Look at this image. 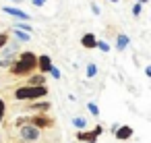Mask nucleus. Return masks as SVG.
<instances>
[{
	"mask_svg": "<svg viewBox=\"0 0 151 143\" xmlns=\"http://www.w3.org/2000/svg\"><path fill=\"white\" fill-rule=\"evenodd\" d=\"M6 44H9V33H6V31H2V33H0V50H2Z\"/></svg>",
	"mask_w": 151,
	"mask_h": 143,
	"instance_id": "aec40b11",
	"label": "nucleus"
},
{
	"mask_svg": "<svg viewBox=\"0 0 151 143\" xmlns=\"http://www.w3.org/2000/svg\"><path fill=\"white\" fill-rule=\"evenodd\" d=\"M31 4H33V6H44L46 0H31Z\"/></svg>",
	"mask_w": 151,
	"mask_h": 143,
	"instance_id": "b1692460",
	"label": "nucleus"
},
{
	"mask_svg": "<svg viewBox=\"0 0 151 143\" xmlns=\"http://www.w3.org/2000/svg\"><path fill=\"white\" fill-rule=\"evenodd\" d=\"M48 95V87L42 85V87H33V85H23V87H17L15 89V100H31V102H37L40 98H46Z\"/></svg>",
	"mask_w": 151,
	"mask_h": 143,
	"instance_id": "f03ea898",
	"label": "nucleus"
},
{
	"mask_svg": "<svg viewBox=\"0 0 151 143\" xmlns=\"http://www.w3.org/2000/svg\"><path fill=\"white\" fill-rule=\"evenodd\" d=\"M89 143H95V141H89Z\"/></svg>",
	"mask_w": 151,
	"mask_h": 143,
	"instance_id": "cd10ccee",
	"label": "nucleus"
},
{
	"mask_svg": "<svg viewBox=\"0 0 151 143\" xmlns=\"http://www.w3.org/2000/svg\"><path fill=\"white\" fill-rule=\"evenodd\" d=\"M13 29H19V31H25V33H31V25H29V23H21V21L13 23Z\"/></svg>",
	"mask_w": 151,
	"mask_h": 143,
	"instance_id": "2eb2a0df",
	"label": "nucleus"
},
{
	"mask_svg": "<svg viewBox=\"0 0 151 143\" xmlns=\"http://www.w3.org/2000/svg\"><path fill=\"white\" fill-rule=\"evenodd\" d=\"M141 13H143V4H139V2H137V4L132 6V17H139Z\"/></svg>",
	"mask_w": 151,
	"mask_h": 143,
	"instance_id": "4be33fe9",
	"label": "nucleus"
},
{
	"mask_svg": "<svg viewBox=\"0 0 151 143\" xmlns=\"http://www.w3.org/2000/svg\"><path fill=\"white\" fill-rule=\"evenodd\" d=\"M13 33L19 42H29L31 40V33H25V31H19V29H13Z\"/></svg>",
	"mask_w": 151,
	"mask_h": 143,
	"instance_id": "dca6fc26",
	"label": "nucleus"
},
{
	"mask_svg": "<svg viewBox=\"0 0 151 143\" xmlns=\"http://www.w3.org/2000/svg\"><path fill=\"white\" fill-rule=\"evenodd\" d=\"M4 116H6V102L0 98V122L4 120Z\"/></svg>",
	"mask_w": 151,
	"mask_h": 143,
	"instance_id": "a211bd4d",
	"label": "nucleus"
},
{
	"mask_svg": "<svg viewBox=\"0 0 151 143\" xmlns=\"http://www.w3.org/2000/svg\"><path fill=\"white\" fill-rule=\"evenodd\" d=\"M91 13H93V15H99V13H101V11H99V6H97L95 2L91 4Z\"/></svg>",
	"mask_w": 151,
	"mask_h": 143,
	"instance_id": "5701e85b",
	"label": "nucleus"
},
{
	"mask_svg": "<svg viewBox=\"0 0 151 143\" xmlns=\"http://www.w3.org/2000/svg\"><path fill=\"white\" fill-rule=\"evenodd\" d=\"M73 126H75L77 131H87V118H83V116L73 118Z\"/></svg>",
	"mask_w": 151,
	"mask_h": 143,
	"instance_id": "ddd939ff",
	"label": "nucleus"
},
{
	"mask_svg": "<svg viewBox=\"0 0 151 143\" xmlns=\"http://www.w3.org/2000/svg\"><path fill=\"white\" fill-rule=\"evenodd\" d=\"M17 2H21V0H17Z\"/></svg>",
	"mask_w": 151,
	"mask_h": 143,
	"instance_id": "c85d7f7f",
	"label": "nucleus"
},
{
	"mask_svg": "<svg viewBox=\"0 0 151 143\" xmlns=\"http://www.w3.org/2000/svg\"><path fill=\"white\" fill-rule=\"evenodd\" d=\"M19 137L23 139V141H27V143H35V141H40L42 139V131L37 129V126H33V124H21L19 126Z\"/></svg>",
	"mask_w": 151,
	"mask_h": 143,
	"instance_id": "7ed1b4c3",
	"label": "nucleus"
},
{
	"mask_svg": "<svg viewBox=\"0 0 151 143\" xmlns=\"http://www.w3.org/2000/svg\"><path fill=\"white\" fill-rule=\"evenodd\" d=\"M37 69V54L35 52H21L15 56L13 64L9 66V73L13 77H29L33 75V71Z\"/></svg>",
	"mask_w": 151,
	"mask_h": 143,
	"instance_id": "f257e3e1",
	"label": "nucleus"
},
{
	"mask_svg": "<svg viewBox=\"0 0 151 143\" xmlns=\"http://www.w3.org/2000/svg\"><path fill=\"white\" fill-rule=\"evenodd\" d=\"M132 133H134V131H132L128 124H120V126L116 129V133H114V135H116V139H118V141H128V139L132 137Z\"/></svg>",
	"mask_w": 151,
	"mask_h": 143,
	"instance_id": "6e6552de",
	"label": "nucleus"
},
{
	"mask_svg": "<svg viewBox=\"0 0 151 143\" xmlns=\"http://www.w3.org/2000/svg\"><path fill=\"white\" fill-rule=\"evenodd\" d=\"M145 75H147V77H151V64H149V66H145Z\"/></svg>",
	"mask_w": 151,
	"mask_h": 143,
	"instance_id": "393cba45",
	"label": "nucleus"
},
{
	"mask_svg": "<svg viewBox=\"0 0 151 143\" xmlns=\"http://www.w3.org/2000/svg\"><path fill=\"white\" fill-rule=\"evenodd\" d=\"M128 44H130V38H128L126 33H120V35L116 38V50H118V52L126 50V48H128Z\"/></svg>",
	"mask_w": 151,
	"mask_h": 143,
	"instance_id": "9d476101",
	"label": "nucleus"
},
{
	"mask_svg": "<svg viewBox=\"0 0 151 143\" xmlns=\"http://www.w3.org/2000/svg\"><path fill=\"white\" fill-rule=\"evenodd\" d=\"M29 110H33V112H37V114H40V112H48V110H50V104L37 100V102H33V104L29 106Z\"/></svg>",
	"mask_w": 151,
	"mask_h": 143,
	"instance_id": "f8f14e48",
	"label": "nucleus"
},
{
	"mask_svg": "<svg viewBox=\"0 0 151 143\" xmlns=\"http://www.w3.org/2000/svg\"><path fill=\"white\" fill-rule=\"evenodd\" d=\"M97 48H99L101 52H110V44H108L106 40H97Z\"/></svg>",
	"mask_w": 151,
	"mask_h": 143,
	"instance_id": "6ab92c4d",
	"label": "nucleus"
},
{
	"mask_svg": "<svg viewBox=\"0 0 151 143\" xmlns=\"http://www.w3.org/2000/svg\"><path fill=\"white\" fill-rule=\"evenodd\" d=\"M52 118H48V116H44V114H33L31 118H29V124H33V126H37L40 131L42 129H46V126H52Z\"/></svg>",
	"mask_w": 151,
	"mask_h": 143,
	"instance_id": "423d86ee",
	"label": "nucleus"
},
{
	"mask_svg": "<svg viewBox=\"0 0 151 143\" xmlns=\"http://www.w3.org/2000/svg\"><path fill=\"white\" fill-rule=\"evenodd\" d=\"M110 2H118V0H110Z\"/></svg>",
	"mask_w": 151,
	"mask_h": 143,
	"instance_id": "bb28decb",
	"label": "nucleus"
},
{
	"mask_svg": "<svg viewBox=\"0 0 151 143\" xmlns=\"http://www.w3.org/2000/svg\"><path fill=\"white\" fill-rule=\"evenodd\" d=\"M87 108H89V112H91L95 118L99 116V108H97V104H95V102H89V104H87Z\"/></svg>",
	"mask_w": 151,
	"mask_h": 143,
	"instance_id": "f3484780",
	"label": "nucleus"
},
{
	"mask_svg": "<svg viewBox=\"0 0 151 143\" xmlns=\"http://www.w3.org/2000/svg\"><path fill=\"white\" fill-rule=\"evenodd\" d=\"M101 131H104V126H101V124H97L93 131H79V133H77V139H79V141H83V143L97 141V137L101 135Z\"/></svg>",
	"mask_w": 151,
	"mask_h": 143,
	"instance_id": "20e7f679",
	"label": "nucleus"
},
{
	"mask_svg": "<svg viewBox=\"0 0 151 143\" xmlns=\"http://www.w3.org/2000/svg\"><path fill=\"white\" fill-rule=\"evenodd\" d=\"M137 2H139V4H147V2H149V0H137Z\"/></svg>",
	"mask_w": 151,
	"mask_h": 143,
	"instance_id": "a878e982",
	"label": "nucleus"
},
{
	"mask_svg": "<svg viewBox=\"0 0 151 143\" xmlns=\"http://www.w3.org/2000/svg\"><path fill=\"white\" fill-rule=\"evenodd\" d=\"M50 75H52V77H54L56 81H58V79L62 77V73H60V69H58V66H52V69H50Z\"/></svg>",
	"mask_w": 151,
	"mask_h": 143,
	"instance_id": "412c9836",
	"label": "nucleus"
},
{
	"mask_svg": "<svg viewBox=\"0 0 151 143\" xmlns=\"http://www.w3.org/2000/svg\"><path fill=\"white\" fill-rule=\"evenodd\" d=\"M27 85L42 87V85H46V77H44L42 73H37V75H29V81H27Z\"/></svg>",
	"mask_w": 151,
	"mask_h": 143,
	"instance_id": "9b49d317",
	"label": "nucleus"
},
{
	"mask_svg": "<svg viewBox=\"0 0 151 143\" xmlns=\"http://www.w3.org/2000/svg\"><path fill=\"white\" fill-rule=\"evenodd\" d=\"M2 13H6V15H11V17L19 19V21H29L31 19L29 13H25L23 9H15V6H2Z\"/></svg>",
	"mask_w": 151,
	"mask_h": 143,
	"instance_id": "39448f33",
	"label": "nucleus"
},
{
	"mask_svg": "<svg viewBox=\"0 0 151 143\" xmlns=\"http://www.w3.org/2000/svg\"><path fill=\"white\" fill-rule=\"evenodd\" d=\"M54 64H52V58L48 56V54H42V56H37V71L42 73V75H46V73H50V69H52Z\"/></svg>",
	"mask_w": 151,
	"mask_h": 143,
	"instance_id": "0eeeda50",
	"label": "nucleus"
},
{
	"mask_svg": "<svg viewBox=\"0 0 151 143\" xmlns=\"http://www.w3.org/2000/svg\"><path fill=\"white\" fill-rule=\"evenodd\" d=\"M85 75H87V79H93V77L97 75V64H95V62H89L87 69H85Z\"/></svg>",
	"mask_w": 151,
	"mask_h": 143,
	"instance_id": "4468645a",
	"label": "nucleus"
},
{
	"mask_svg": "<svg viewBox=\"0 0 151 143\" xmlns=\"http://www.w3.org/2000/svg\"><path fill=\"white\" fill-rule=\"evenodd\" d=\"M81 46L87 48V50H93V48H97V38H95L93 33H85V35L81 38Z\"/></svg>",
	"mask_w": 151,
	"mask_h": 143,
	"instance_id": "1a4fd4ad",
	"label": "nucleus"
}]
</instances>
